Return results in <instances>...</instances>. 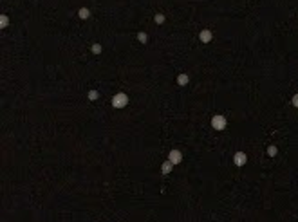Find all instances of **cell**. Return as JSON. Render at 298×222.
Masks as SVG:
<instances>
[{
	"mask_svg": "<svg viewBox=\"0 0 298 222\" xmlns=\"http://www.w3.org/2000/svg\"><path fill=\"white\" fill-rule=\"evenodd\" d=\"M127 103H128L127 94H118V96H114V99H112V105L116 107V108H121V107H125Z\"/></svg>",
	"mask_w": 298,
	"mask_h": 222,
	"instance_id": "obj_1",
	"label": "cell"
},
{
	"mask_svg": "<svg viewBox=\"0 0 298 222\" xmlns=\"http://www.w3.org/2000/svg\"><path fill=\"white\" fill-rule=\"evenodd\" d=\"M212 125H213V128H217V130H224V126H226L224 116H215V118L212 119Z\"/></svg>",
	"mask_w": 298,
	"mask_h": 222,
	"instance_id": "obj_2",
	"label": "cell"
},
{
	"mask_svg": "<svg viewBox=\"0 0 298 222\" xmlns=\"http://www.w3.org/2000/svg\"><path fill=\"white\" fill-rule=\"evenodd\" d=\"M233 161H235V164H237V166H244V164H246V161H247V157H246V153H244V152H237V153H235V157H233Z\"/></svg>",
	"mask_w": 298,
	"mask_h": 222,
	"instance_id": "obj_3",
	"label": "cell"
},
{
	"mask_svg": "<svg viewBox=\"0 0 298 222\" xmlns=\"http://www.w3.org/2000/svg\"><path fill=\"white\" fill-rule=\"evenodd\" d=\"M181 159H182V155H181V152H179V150H172V152H170V159H168V161H170L172 164L181 163Z\"/></svg>",
	"mask_w": 298,
	"mask_h": 222,
	"instance_id": "obj_4",
	"label": "cell"
},
{
	"mask_svg": "<svg viewBox=\"0 0 298 222\" xmlns=\"http://www.w3.org/2000/svg\"><path fill=\"white\" fill-rule=\"evenodd\" d=\"M210 38H212V33H210V31H202V33H201V40H202V42H210Z\"/></svg>",
	"mask_w": 298,
	"mask_h": 222,
	"instance_id": "obj_5",
	"label": "cell"
},
{
	"mask_svg": "<svg viewBox=\"0 0 298 222\" xmlns=\"http://www.w3.org/2000/svg\"><path fill=\"white\" fill-rule=\"evenodd\" d=\"M177 81H179V85H186V83H188V76H186V74H181Z\"/></svg>",
	"mask_w": 298,
	"mask_h": 222,
	"instance_id": "obj_6",
	"label": "cell"
},
{
	"mask_svg": "<svg viewBox=\"0 0 298 222\" xmlns=\"http://www.w3.org/2000/svg\"><path fill=\"white\" fill-rule=\"evenodd\" d=\"M170 170H172V163L168 161V163L163 164V173H170Z\"/></svg>",
	"mask_w": 298,
	"mask_h": 222,
	"instance_id": "obj_7",
	"label": "cell"
},
{
	"mask_svg": "<svg viewBox=\"0 0 298 222\" xmlns=\"http://www.w3.org/2000/svg\"><path fill=\"white\" fill-rule=\"evenodd\" d=\"M267 153L271 155V157H275V155H277V146H269V148H267Z\"/></svg>",
	"mask_w": 298,
	"mask_h": 222,
	"instance_id": "obj_8",
	"label": "cell"
},
{
	"mask_svg": "<svg viewBox=\"0 0 298 222\" xmlns=\"http://www.w3.org/2000/svg\"><path fill=\"white\" fill-rule=\"evenodd\" d=\"M80 16H81V18H87V16H89V9H80Z\"/></svg>",
	"mask_w": 298,
	"mask_h": 222,
	"instance_id": "obj_9",
	"label": "cell"
},
{
	"mask_svg": "<svg viewBox=\"0 0 298 222\" xmlns=\"http://www.w3.org/2000/svg\"><path fill=\"white\" fill-rule=\"evenodd\" d=\"M293 105L298 108V94H294V96H293Z\"/></svg>",
	"mask_w": 298,
	"mask_h": 222,
	"instance_id": "obj_10",
	"label": "cell"
},
{
	"mask_svg": "<svg viewBox=\"0 0 298 222\" xmlns=\"http://www.w3.org/2000/svg\"><path fill=\"white\" fill-rule=\"evenodd\" d=\"M139 40H141V42H146V34H143V33H139Z\"/></svg>",
	"mask_w": 298,
	"mask_h": 222,
	"instance_id": "obj_11",
	"label": "cell"
},
{
	"mask_svg": "<svg viewBox=\"0 0 298 222\" xmlns=\"http://www.w3.org/2000/svg\"><path fill=\"white\" fill-rule=\"evenodd\" d=\"M155 20H157V22H163V20H165V16H163V15H157V16H155Z\"/></svg>",
	"mask_w": 298,
	"mask_h": 222,
	"instance_id": "obj_12",
	"label": "cell"
},
{
	"mask_svg": "<svg viewBox=\"0 0 298 222\" xmlns=\"http://www.w3.org/2000/svg\"><path fill=\"white\" fill-rule=\"evenodd\" d=\"M89 96H90V99H96V96H98V94H96V92H94V91H92V92H90V94H89Z\"/></svg>",
	"mask_w": 298,
	"mask_h": 222,
	"instance_id": "obj_13",
	"label": "cell"
},
{
	"mask_svg": "<svg viewBox=\"0 0 298 222\" xmlns=\"http://www.w3.org/2000/svg\"><path fill=\"white\" fill-rule=\"evenodd\" d=\"M92 49H94V53H100V49H101V47H100V45H98V43H96V45H94Z\"/></svg>",
	"mask_w": 298,
	"mask_h": 222,
	"instance_id": "obj_14",
	"label": "cell"
}]
</instances>
